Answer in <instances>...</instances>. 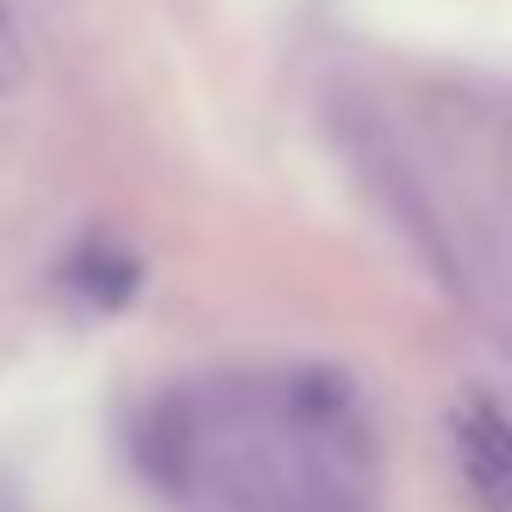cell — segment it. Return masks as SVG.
<instances>
[{"instance_id": "6da1fadb", "label": "cell", "mask_w": 512, "mask_h": 512, "mask_svg": "<svg viewBox=\"0 0 512 512\" xmlns=\"http://www.w3.org/2000/svg\"><path fill=\"white\" fill-rule=\"evenodd\" d=\"M449 449L484 512H512V414L498 400H456L449 414Z\"/></svg>"}, {"instance_id": "7a4b0ae2", "label": "cell", "mask_w": 512, "mask_h": 512, "mask_svg": "<svg viewBox=\"0 0 512 512\" xmlns=\"http://www.w3.org/2000/svg\"><path fill=\"white\" fill-rule=\"evenodd\" d=\"M15 71H22V36H15V22H8V8H0V92L15 85Z\"/></svg>"}]
</instances>
